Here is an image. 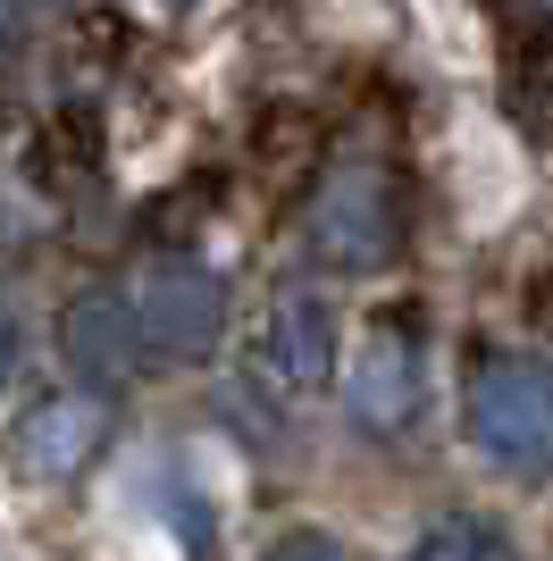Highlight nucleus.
Returning a JSON list of instances; mask_svg holds the SVG:
<instances>
[{
	"instance_id": "nucleus-8",
	"label": "nucleus",
	"mask_w": 553,
	"mask_h": 561,
	"mask_svg": "<svg viewBox=\"0 0 553 561\" xmlns=\"http://www.w3.org/2000/svg\"><path fill=\"white\" fill-rule=\"evenodd\" d=\"M411 561H520V545H511L495 519L453 512V519H437V528L411 545Z\"/></svg>"
},
{
	"instance_id": "nucleus-6",
	"label": "nucleus",
	"mask_w": 553,
	"mask_h": 561,
	"mask_svg": "<svg viewBox=\"0 0 553 561\" xmlns=\"http://www.w3.org/2000/svg\"><path fill=\"white\" fill-rule=\"evenodd\" d=\"M428 402V352L411 328H369L345 369V411L361 436H403Z\"/></svg>"
},
{
	"instance_id": "nucleus-11",
	"label": "nucleus",
	"mask_w": 553,
	"mask_h": 561,
	"mask_svg": "<svg viewBox=\"0 0 553 561\" xmlns=\"http://www.w3.org/2000/svg\"><path fill=\"white\" fill-rule=\"evenodd\" d=\"M0 43H9V0H0Z\"/></svg>"
},
{
	"instance_id": "nucleus-3",
	"label": "nucleus",
	"mask_w": 553,
	"mask_h": 561,
	"mask_svg": "<svg viewBox=\"0 0 553 561\" xmlns=\"http://www.w3.org/2000/svg\"><path fill=\"white\" fill-rule=\"evenodd\" d=\"M302 227H311V252L327 268H377L403 243V193H394V176L377 160H345L319 176Z\"/></svg>"
},
{
	"instance_id": "nucleus-10",
	"label": "nucleus",
	"mask_w": 553,
	"mask_h": 561,
	"mask_svg": "<svg viewBox=\"0 0 553 561\" xmlns=\"http://www.w3.org/2000/svg\"><path fill=\"white\" fill-rule=\"evenodd\" d=\"M9 369H18V310L0 302V377H9Z\"/></svg>"
},
{
	"instance_id": "nucleus-4",
	"label": "nucleus",
	"mask_w": 553,
	"mask_h": 561,
	"mask_svg": "<svg viewBox=\"0 0 553 561\" xmlns=\"http://www.w3.org/2000/svg\"><path fill=\"white\" fill-rule=\"evenodd\" d=\"M110 445V402L101 386H50L43 402H25L18 427H9V453H18L25 478H43V486H68L101 461Z\"/></svg>"
},
{
	"instance_id": "nucleus-5",
	"label": "nucleus",
	"mask_w": 553,
	"mask_h": 561,
	"mask_svg": "<svg viewBox=\"0 0 553 561\" xmlns=\"http://www.w3.org/2000/svg\"><path fill=\"white\" fill-rule=\"evenodd\" d=\"M252 377L276 402H319L336 386V310L319 294H276L252 335Z\"/></svg>"
},
{
	"instance_id": "nucleus-9",
	"label": "nucleus",
	"mask_w": 553,
	"mask_h": 561,
	"mask_svg": "<svg viewBox=\"0 0 553 561\" xmlns=\"http://www.w3.org/2000/svg\"><path fill=\"white\" fill-rule=\"evenodd\" d=\"M260 561H345V545L319 537V528H285V537H276Z\"/></svg>"
},
{
	"instance_id": "nucleus-1",
	"label": "nucleus",
	"mask_w": 553,
	"mask_h": 561,
	"mask_svg": "<svg viewBox=\"0 0 553 561\" xmlns=\"http://www.w3.org/2000/svg\"><path fill=\"white\" fill-rule=\"evenodd\" d=\"M117 310H126L135 369H193L227 328V285L202 260H143L117 285Z\"/></svg>"
},
{
	"instance_id": "nucleus-12",
	"label": "nucleus",
	"mask_w": 553,
	"mask_h": 561,
	"mask_svg": "<svg viewBox=\"0 0 553 561\" xmlns=\"http://www.w3.org/2000/svg\"><path fill=\"white\" fill-rule=\"evenodd\" d=\"M168 9H177V0H168Z\"/></svg>"
},
{
	"instance_id": "nucleus-7",
	"label": "nucleus",
	"mask_w": 553,
	"mask_h": 561,
	"mask_svg": "<svg viewBox=\"0 0 553 561\" xmlns=\"http://www.w3.org/2000/svg\"><path fill=\"white\" fill-rule=\"evenodd\" d=\"M68 369L92 377V386H117V377H135V344H126V310H117V285H92L84 302L68 310Z\"/></svg>"
},
{
	"instance_id": "nucleus-2",
	"label": "nucleus",
	"mask_w": 553,
	"mask_h": 561,
	"mask_svg": "<svg viewBox=\"0 0 553 561\" xmlns=\"http://www.w3.org/2000/svg\"><path fill=\"white\" fill-rule=\"evenodd\" d=\"M470 445L495 478H553V369L537 360H478L470 377Z\"/></svg>"
},
{
	"instance_id": "nucleus-13",
	"label": "nucleus",
	"mask_w": 553,
	"mask_h": 561,
	"mask_svg": "<svg viewBox=\"0 0 553 561\" xmlns=\"http://www.w3.org/2000/svg\"><path fill=\"white\" fill-rule=\"evenodd\" d=\"M545 9H553V0H545Z\"/></svg>"
}]
</instances>
